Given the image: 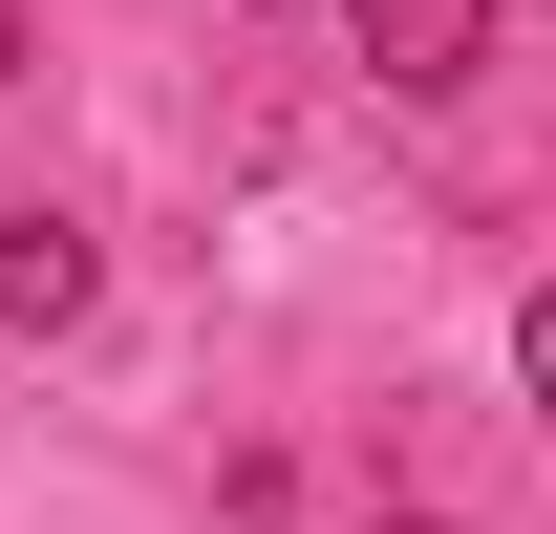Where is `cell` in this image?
Returning a JSON list of instances; mask_svg holds the SVG:
<instances>
[{"instance_id": "cell-1", "label": "cell", "mask_w": 556, "mask_h": 534, "mask_svg": "<svg viewBox=\"0 0 556 534\" xmlns=\"http://www.w3.org/2000/svg\"><path fill=\"white\" fill-rule=\"evenodd\" d=\"M86 300H108V257H86V214H43V193H0V342H65Z\"/></svg>"}, {"instance_id": "cell-2", "label": "cell", "mask_w": 556, "mask_h": 534, "mask_svg": "<svg viewBox=\"0 0 556 534\" xmlns=\"http://www.w3.org/2000/svg\"><path fill=\"white\" fill-rule=\"evenodd\" d=\"M364 65L407 86V107H450V86H492V0H343Z\"/></svg>"}, {"instance_id": "cell-3", "label": "cell", "mask_w": 556, "mask_h": 534, "mask_svg": "<svg viewBox=\"0 0 556 534\" xmlns=\"http://www.w3.org/2000/svg\"><path fill=\"white\" fill-rule=\"evenodd\" d=\"M386 534H450V513H386Z\"/></svg>"}]
</instances>
